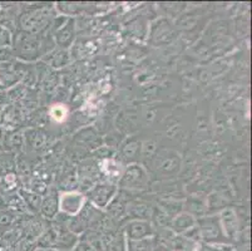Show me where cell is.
I'll return each mask as SVG.
<instances>
[{"label":"cell","instance_id":"obj_19","mask_svg":"<svg viewBox=\"0 0 252 251\" xmlns=\"http://www.w3.org/2000/svg\"><path fill=\"white\" fill-rule=\"evenodd\" d=\"M47 55L48 63L54 68H62V67L67 66L69 63V53L65 49L57 48L54 50H50Z\"/></svg>","mask_w":252,"mask_h":251},{"label":"cell","instance_id":"obj_30","mask_svg":"<svg viewBox=\"0 0 252 251\" xmlns=\"http://www.w3.org/2000/svg\"><path fill=\"white\" fill-rule=\"evenodd\" d=\"M33 251H52V250H44V249H38V248H36L35 250H33Z\"/></svg>","mask_w":252,"mask_h":251},{"label":"cell","instance_id":"obj_23","mask_svg":"<svg viewBox=\"0 0 252 251\" xmlns=\"http://www.w3.org/2000/svg\"><path fill=\"white\" fill-rule=\"evenodd\" d=\"M81 6L79 3H58L56 8L59 13L63 14V17H69L81 10Z\"/></svg>","mask_w":252,"mask_h":251},{"label":"cell","instance_id":"obj_6","mask_svg":"<svg viewBox=\"0 0 252 251\" xmlns=\"http://www.w3.org/2000/svg\"><path fill=\"white\" fill-rule=\"evenodd\" d=\"M119 187L116 183H112L109 181L104 182H97L94 186H92L86 193L87 201L91 202L93 206H95L99 210L104 211L105 207L111 204L112 200L118 192Z\"/></svg>","mask_w":252,"mask_h":251},{"label":"cell","instance_id":"obj_21","mask_svg":"<svg viewBox=\"0 0 252 251\" xmlns=\"http://www.w3.org/2000/svg\"><path fill=\"white\" fill-rule=\"evenodd\" d=\"M194 251H233V248L230 244L200 243L196 246Z\"/></svg>","mask_w":252,"mask_h":251},{"label":"cell","instance_id":"obj_7","mask_svg":"<svg viewBox=\"0 0 252 251\" xmlns=\"http://www.w3.org/2000/svg\"><path fill=\"white\" fill-rule=\"evenodd\" d=\"M121 230L125 234L127 241H139L155 236V226L151 220L129 218L125 226L121 227Z\"/></svg>","mask_w":252,"mask_h":251},{"label":"cell","instance_id":"obj_12","mask_svg":"<svg viewBox=\"0 0 252 251\" xmlns=\"http://www.w3.org/2000/svg\"><path fill=\"white\" fill-rule=\"evenodd\" d=\"M19 66L20 64L17 61L0 64V83L3 84L5 89L18 84L23 78V72L20 71Z\"/></svg>","mask_w":252,"mask_h":251},{"label":"cell","instance_id":"obj_4","mask_svg":"<svg viewBox=\"0 0 252 251\" xmlns=\"http://www.w3.org/2000/svg\"><path fill=\"white\" fill-rule=\"evenodd\" d=\"M50 28H53V40L61 49H69L77 36V25L73 17H58L53 20Z\"/></svg>","mask_w":252,"mask_h":251},{"label":"cell","instance_id":"obj_31","mask_svg":"<svg viewBox=\"0 0 252 251\" xmlns=\"http://www.w3.org/2000/svg\"><path fill=\"white\" fill-rule=\"evenodd\" d=\"M3 91H5V88H4L3 84H1V83H0V92H3Z\"/></svg>","mask_w":252,"mask_h":251},{"label":"cell","instance_id":"obj_3","mask_svg":"<svg viewBox=\"0 0 252 251\" xmlns=\"http://www.w3.org/2000/svg\"><path fill=\"white\" fill-rule=\"evenodd\" d=\"M196 226L198 229L201 243L230 244L223 234L219 215L200 216L196 221Z\"/></svg>","mask_w":252,"mask_h":251},{"label":"cell","instance_id":"obj_5","mask_svg":"<svg viewBox=\"0 0 252 251\" xmlns=\"http://www.w3.org/2000/svg\"><path fill=\"white\" fill-rule=\"evenodd\" d=\"M150 182V176L143 166L139 163H130L125 167L122 177L118 181L119 187L126 191L143 190Z\"/></svg>","mask_w":252,"mask_h":251},{"label":"cell","instance_id":"obj_14","mask_svg":"<svg viewBox=\"0 0 252 251\" xmlns=\"http://www.w3.org/2000/svg\"><path fill=\"white\" fill-rule=\"evenodd\" d=\"M98 170L102 172L107 179H109V182L114 183V181H119L122 177L125 167H123L122 162L113 160V158H103L99 163H98Z\"/></svg>","mask_w":252,"mask_h":251},{"label":"cell","instance_id":"obj_11","mask_svg":"<svg viewBox=\"0 0 252 251\" xmlns=\"http://www.w3.org/2000/svg\"><path fill=\"white\" fill-rule=\"evenodd\" d=\"M40 216L45 220L53 221L59 214V192L56 188H50L47 191L45 196H43L40 205Z\"/></svg>","mask_w":252,"mask_h":251},{"label":"cell","instance_id":"obj_9","mask_svg":"<svg viewBox=\"0 0 252 251\" xmlns=\"http://www.w3.org/2000/svg\"><path fill=\"white\" fill-rule=\"evenodd\" d=\"M219 217L223 234L227 238V240L230 241L231 239H235L240 231V220H238L236 211L231 207H224L220 213Z\"/></svg>","mask_w":252,"mask_h":251},{"label":"cell","instance_id":"obj_13","mask_svg":"<svg viewBox=\"0 0 252 251\" xmlns=\"http://www.w3.org/2000/svg\"><path fill=\"white\" fill-rule=\"evenodd\" d=\"M196 221L197 218L193 215L187 211H181L169 221L168 229L172 234L185 235L186 232H189V230L196 226Z\"/></svg>","mask_w":252,"mask_h":251},{"label":"cell","instance_id":"obj_8","mask_svg":"<svg viewBox=\"0 0 252 251\" xmlns=\"http://www.w3.org/2000/svg\"><path fill=\"white\" fill-rule=\"evenodd\" d=\"M87 202V197L83 192L75 190H67L59 192V213L64 215H78Z\"/></svg>","mask_w":252,"mask_h":251},{"label":"cell","instance_id":"obj_17","mask_svg":"<svg viewBox=\"0 0 252 251\" xmlns=\"http://www.w3.org/2000/svg\"><path fill=\"white\" fill-rule=\"evenodd\" d=\"M19 196L22 197L23 202H24L28 213L39 214V211H40V205H42L43 200V196L40 193H36L32 190H27V188H20Z\"/></svg>","mask_w":252,"mask_h":251},{"label":"cell","instance_id":"obj_16","mask_svg":"<svg viewBox=\"0 0 252 251\" xmlns=\"http://www.w3.org/2000/svg\"><path fill=\"white\" fill-rule=\"evenodd\" d=\"M169 25L171 24H168L164 20H161V22H157L156 27H153L152 38L156 44L169 43L172 39L175 38V32H173L172 27H169Z\"/></svg>","mask_w":252,"mask_h":251},{"label":"cell","instance_id":"obj_22","mask_svg":"<svg viewBox=\"0 0 252 251\" xmlns=\"http://www.w3.org/2000/svg\"><path fill=\"white\" fill-rule=\"evenodd\" d=\"M8 207L9 210L11 211V213H28V210H27V207H25L24 202H23L22 197L19 196V195H13V196L9 199L8 201Z\"/></svg>","mask_w":252,"mask_h":251},{"label":"cell","instance_id":"obj_25","mask_svg":"<svg viewBox=\"0 0 252 251\" xmlns=\"http://www.w3.org/2000/svg\"><path fill=\"white\" fill-rule=\"evenodd\" d=\"M1 183H3L4 187L6 190H13V188H17L18 186V176L14 172H6L5 175L1 179Z\"/></svg>","mask_w":252,"mask_h":251},{"label":"cell","instance_id":"obj_32","mask_svg":"<svg viewBox=\"0 0 252 251\" xmlns=\"http://www.w3.org/2000/svg\"><path fill=\"white\" fill-rule=\"evenodd\" d=\"M52 251H56V250H52Z\"/></svg>","mask_w":252,"mask_h":251},{"label":"cell","instance_id":"obj_28","mask_svg":"<svg viewBox=\"0 0 252 251\" xmlns=\"http://www.w3.org/2000/svg\"><path fill=\"white\" fill-rule=\"evenodd\" d=\"M15 61L11 48H0V64H5Z\"/></svg>","mask_w":252,"mask_h":251},{"label":"cell","instance_id":"obj_29","mask_svg":"<svg viewBox=\"0 0 252 251\" xmlns=\"http://www.w3.org/2000/svg\"><path fill=\"white\" fill-rule=\"evenodd\" d=\"M72 251H97V250H95V249L93 248V246H92L88 241L81 239V240H79V243H78L77 245L73 248Z\"/></svg>","mask_w":252,"mask_h":251},{"label":"cell","instance_id":"obj_10","mask_svg":"<svg viewBox=\"0 0 252 251\" xmlns=\"http://www.w3.org/2000/svg\"><path fill=\"white\" fill-rule=\"evenodd\" d=\"M99 251H127V239L122 230H114L100 235Z\"/></svg>","mask_w":252,"mask_h":251},{"label":"cell","instance_id":"obj_2","mask_svg":"<svg viewBox=\"0 0 252 251\" xmlns=\"http://www.w3.org/2000/svg\"><path fill=\"white\" fill-rule=\"evenodd\" d=\"M43 48H44V40L42 36H33L22 31H18L17 33L13 34L11 52L14 54L15 59L23 62L36 61L40 58Z\"/></svg>","mask_w":252,"mask_h":251},{"label":"cell","instance_id":"obj_27","mask_svg":"<svg viewBox=\"0 0 252 251\" xmlns=\"http://www.w3.org/2000/svg\"><path fill=\"white\" fill-rule=\"evenodd\" d=\"M15 220V215L9 210L0 211V227L10 226Z\"/></svg>","mask_w":252,"mask_h":251},{"label":"cell","instance_id":"obj_20","mask_svg":"<svg viewBox=\"0 0 252 251\" xmlns=\"http://www.w3.org/2000/svg\"><path fill=\"white\" fill-rule=\"evenodd\" d=\"M127 251H156L155 236L139 241H127Z\"/></svg>","mask_w":252,"mask_h":251},{"label":"cell","instance_id":"obj_15","mask_svg":"<svg viewBox=\"0 0 252 251\" xmlns=\"http://www.w3.org/2000/svg\"><path fill=\"white\" fill-rule=\"evenodd\" d=\"M127 216L129 218H142V220H151L152 216V209L150 205L143 201H134L128 202L127 206Z\"/></svg>","mask_w":252,"mask_h":251},{"label":"cell","instance_id":"obj_26","mask_svg":"<svg viewBox=\"0 0 252 251\" xmlns=\"http://www.w3.org/2000/svg\"><path fill=\"white\" fill-rule=\"evenodd\" d=\"M50 117L57 122H63L67 118V109L62 105H56L50 109Z\"/></svg>","mask_w":252,"mask_h":251},{"label":"cell","instance_id":"obj_1","mask_svg":"<svg viewBox=\"0 0 252 251\" xmlns=\"http://www.w3.org/2000/svg\"><path fill=\"white\" fill-rule=\"evenodd\" d=\"M57 17L56 9L50 4H39L28 8L18 17L19 31L33 36H43Z\"/></svg>","mask_w":252,"mask_h":251},{"label":"cell","instance_id":"obj_18","mask_svg":"<svg viewBox=\"0 0 252 251\" xmlns=\"http://www.w3.org/2000/svg\"><path fill=\"white\" fill-rule=\"evenodd\" d=\"M142 142L138 141L137 138H130V140H127L125 143L122 144V148H121V152H122V157L125 158L126 161L130 163H136L134 161L137 160L142 152Z\"/></svg>","mask_w":252,"mask_h":251},{"label":"cell","instance_id":"obj_24","mask_svg":"<svg viewBox=\"0 0 252 251\" xmlns=\"http://www.w3.org/2000/svg\"><path fill=\"white\" fill-rule=\"evenodd\" d=\"M11 41H13V32L0 25V48H11Z\"/></svg>","mask_w":252,"mask_h":251}]
</instances>
